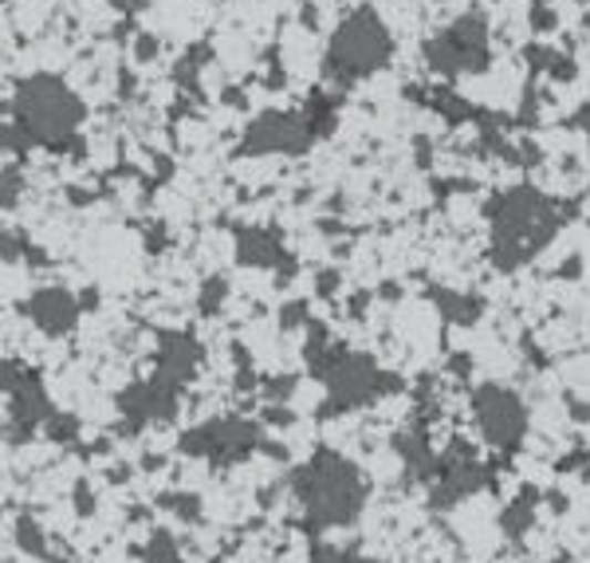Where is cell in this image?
<instances>
[{"label": "cell", "instance_id": "obj_1", "mask_svg": "<svg viewBox=\"0 0 590 563\" xmlns=\"http://www.w3.org/2000/svg\"><path fill=\"white\" fill-rule=\"evenodd\" d=\"M493 221V260L496 268H520L531 256L544 253L559 233V209L531 185H516L500 194L488 209Z\"/></svg>", "mask_w": 590, "mask_h": 563}, {"label": "cell", "instance_id": "obj_2", "mask_svg": "<svg viewBox=\"0 0 590 563\" xmlns=\"http://www.w3.org/2000/svg\"><path fill=\"white\" fill-rule=\"evenodd\" d=\"M291 484H296V497H300L311 529H346L366 504V481H362L359 465L331 449H319L308 465L296 469Z\"/></svg>", "mask_w": 590, "mask_h": 563}, {"label": "cell", "instance_id": "obj_3", "mask_svg": "<svg viewBox=\"0 0 590 563\" xmlns=\"http://www.w3.org/2000/svg\"><path fill=\"white\" fill-rule=\"evenodd\" d=\"M17 123L32 134L40 146H68L83 123V103L80 95L55 75H32L12 99Z\"/></svg>", "mask_w": 590, "mask_h": 563}, {"label": "cell", "instance_id": "obj_4", "mask_svg": "<svg viewBox=\"0 0 590 563\" xmlns=\"http://www.w3.org/2000/svg\"><path fill=\"white\" fill-rule=\"evenodd\" d=\"M319 375H323V387H327V406H335V410H359V406H371L374 398L390 390L386 370H382L374 359H366V355L339 351L335 359L319 370Z\"/></svg>", "mask_w": 590, "mask_h": 563}, {"label": "cell", "instance_id": "obj_5", "mask_svg": "<svg viewBox=\"0 0 590 563\" xmlns=\"http://www.w3.org/2000/svg\"><path fill=\"white\" fill-rule=\"evenodd\" d=\"M386 55H390V35L374 12H354L351 20H343V28L331 40V63L343 71L346 80L382 68Z\"/></svg>", "mask_w": 590, "mask_h": 563}, {"label": "cell", "instance_id": "obj_6", "mask_svg": "<svg viewBox=\"0 0 590 563\" xmlns=\"http://www.w3.org/2000/svg\"><path fill=\"white\" fill-rule=\"evenodd\" d=\"M473 414L488 446L504 449V453L520 449L524 433H528V406H524V398L516 390L488 382V387H480L473 395Z\"/></svg>", "mask_w": 590, "mask_h": 563}, {"label": "cell", "instance_id": "obj_7", "mask_svg": "<svg viewBox=\"0 0 590 563\" xmlns=\"http://www.w3.org/2000/svg\"><path fill=\"white\" fill-rule=\"evenodd\" d=\"M265 430L256 422H245V418H213V422L197 426V430L186 433V453H197L205 461H237L245 453H252L260 446Z\"/></svg>", "mask_w": 590, "mask_h": 563}, {"label": "cell", "instance_id": "obj_8", "mask_svg": "<svg viewBox=\"0 0 590 563\" xmlns=\"http://www.w3.org/2000/svg\"><path fill=\"white\" fill-rule=\"evenodd\" d=\"M4 390H9V402H12V441H24V433H35L40 426L55 422L52 398L44 395L40 379L20 370L17 362L4 367Z\"/></svg>", "mask_w": 590, "mask_h": 563}, {"label": "cell", "instance_id": "obj_9", "mask_svg": "<svg viewBox=\"0 0 590 563\" xmlns=\"http://www.w3.org/2000/svg\"><path fill=\"white\" fill-rule=\"evenodd\" d=\"M177 398H182V387L154 370L151 379L134 382V387L118 398V410H123V418L131 426H151V422H166V418L174 414Z\"/></svg>", "mask_w": 590, "mask_h": 563}, {"label": "cell", "instance_id": "obj_10", "mask_svg": "<svg viewBox=\"0 0 590 563\" xmlns=\"http://www.w3.org/2000/svg\"><path fill=\"white\" fill-rule=\"evenodd\" d=\"M308 123L296 115H265L256 119L245 134L248 154H300V150H308Z\"/></svg>", "mask_w": 590, "mask_h": 563}, {"label": "cell", "instance_id": "obj_11", "mask_svg": "<svg viewBox=\"0 0 590 563\" xmlns=\"http://www.w3.org/2000/svg\"><path fill=\"white\" fill-rule=\"evenodd\" d=\"M28 319L44 335H68L80 324V299L68 288H40L28 299Z\"/></svg>", "mask_w": 590, "mask_h": 563}, {"label": "cell", "instance_id": "obj_12", "mask_svg": "<svg viewBox=\"0 0 590 563\" xmlns=\"http://www.w3.org/2000/svg\"><path fill=\"white\" fill-rule=\"evenodd\" d=\"M197 362H201V347L189 335H162L158 339V375H166L169 382L186 387L194 379Z\"/></svg>", "mask_w": 590, "mask_h": 563}, {"label": "cell", "instance_id": "obj_13", "mask_svg": "<svg viewBox=\"0 0 590 563\" xmlns=\"http://www.w3.org/2000/svg\"><path fill=\"white\" fill-rule=\"evenodd\" d=\"M237 256L245 260V265H256V268H280L283 265L280 240H276L272 233H265V229L237 233Z\"/></svg>", "mask_w": 590, "mask_h": 563}, {"label": "cell", "instance_id": "obj_14", "mask_svg": "<svg viewBox=\"0 0 590 563\" xmlns=\"http://www.w3.org/2000/svg\"><path fill=\"white\" fill-rule=\"evenodd\" d=\"M437 304H441V316L457 319V324H473V319L480 316V304H476V299H460V296H453V291H437Z\"/></svg>", "mask_w": 590, "mask_h": 563}, {"label": "cell", "instance_id": "obj_15", "mask_svg": "<svg viewBox=\"0 0 590 563\" xmlns=\"http://www.w3.org/2000/svg\"><path fill=\"white\" fill-rule=\"evenodd\" d=\"M146 563H182V555H177L174 540L166 532H154V540L146 544Z\"/></svg>", "mask_w": 590, "mask_h": 563}, {"label": "cell", "instance_id": "obj_16", "mask_svg": "<svg viewBox=\"0 0 590 563\" xmlns=\"http://www.w3.org/2000/svg\"><path fill=\"white\" fill-rule=\"evenodd\" d=\"M311 563H374V560H362V555L339 552V547H319V552L311 555Z\"/></svg>", "mask_w": 590, "mask_h": 563}, {"label": "cell", "instance_id": "obj_17", "mask_svg": "<svg viewBox=\"0 0 590 563\" xmlns=\"http://www.w3.org/2000/svg\"><path fill=\"white\" fill-rule=\"evenodd\" d=\"M582 126H587V139H590V115H587V119H582Z\"/></svg>", "mask_w": 590, "mask_h": 563}, {"label": "cell", "instance_id": "obj_18", "mask_svg": "<svg viewBox=\"0 0 590 563\" xmlns=\"http://www.w3.org/2000/svg\"><path fill=\"white\" fill-rule=\"evenodd\" d=\"M536 4H547V0H536Z\"/></svg>", "mask_w": 590, "mask_h": 563}]
</instances>
